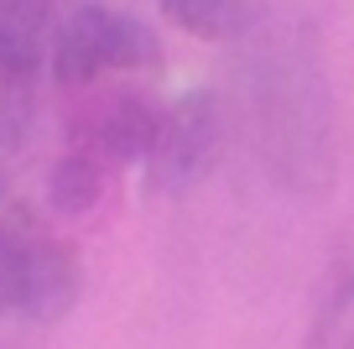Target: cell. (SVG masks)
I'll return each mask as SVG.
<instances>
[{"label": "cell", "instance_id": "obj_8", "mask_svg": "<svg viewBox=\"0 0 354 349\" xmlns=\"http://www.w3.org/2000/svg\"><path fill=\"white\" fill-rule=\"evenodd\" d=\"M32 84L37 73L0 68V152H16L32 131Z\"/></svg>", "mask_w": 354, "mask_h": 349}, {"label": "cell", "instance_id": "obj_10", "mask_svg": "<svg viewBox=\"0 0 354 349\" xmlns=\"http://www.w3.org/2000/svg\"><path fill=\"white\" fill-rule=\"evenodd\" d=\"M344 303H349V307H354V276H349V292H344Z\"/></svg>", "mask_w": 354, "mask_h": 349}, {"label": "cell", "instance_id": "obj_1", "mask_svg": "<svg viewBox=\"0 0 354 349\" xmlns=\"http://www.w3.org/2000/svg\"><path fill=\"white\" fill-rule=\"evenodd\" d=\"M156 63H162V42L151 26H141L125 11H110L100 0L68 11L53 32V78L63 89H84L104 73H131V68Z\"/></svg>", "mask_w": 354, "mask_h": 349}, {"label": "cell", "instance_id": "obj_5", "mask_svg": "<svg viewBox=\"0 0 354 349\" xmlns=\"http://www.w3.org/2000/svg\"><path fill=\"white\" fill-rule=\"evenodd\" d=\"M177 32L198 42H234L266 21V0H156Z\"/></svg>", "mask_w": 354, "mask_h": 349}, {"label": "cell", "instance_id": "obj_2", "mask_svg": "<svg viewBox=\"0 0 354 349\" xmlns=\"http://www.w3.org/2000/svg\"><path fill=\"white\" fill-rule=\"evenodd\" d=\"M219 146H224V115H219V99L193 89L183 94L172 109L162 115V136H156L151 156H146V188L151 193H188L193 183L214 172L219 162Z\"/></svg>", "mask_w": 354, "mask_h": 349}, {"label": "cell", "instance_id": "obj_7", "mask_svg": "<svg viewBox=\"0 0 354 349\" xmlns=\"http://www.w3.org/2000/svg\"><path fill=\"white\" fill-rule=\"evenodd\" d=\"M104 198V162L100 156H88V152H68L53 162V172H47V204L57 208V214L78 219L88 214V208Z\"/></svg>", "mask_w": 354, "mask_h": 349}, {"label": "cell", "instance_id": "obj_9", "mask_svg": "<svg viewBox=\"0 0 354 349\" xmlns=\"http://www.w3.org/2000/svg\"><path fill=\"white\" fill-rule=\"evenodd\" d=\"M0 313H16V235L0 229Z\"/></svg>", "mask_w": 354, "mask_h": 349}, {"label": "cell", "instance_id": "obj_3", "mask_svg": "<svg viewBox=\"0 0 354 349\" xmlns=\"http://www.w3.org/2000/svg\"><path fill=\"white\" fill-rule=\"evenodd\" d=\"M11 235H16V313L32 323H57L78 303V287H84L78 256L57 235L26 224V219H16Z\"/></svg>", "mask_w": 354, "mask_h": 349}, {"label": "cell", "instance_id": "obj_11", "mask_svg": "<svg viewBox=\"0 0 354 349\" xmlns=\"http://www.w3.org/2000/svg\"><path fill=\"white\" fill-rule=\"evenodd\" d=\"M0 198H6V167H0Z\"/></svg>", "mask_w": 354, "mask_h": 349}, {"label": "cell", "instance_id": "obj_6", "mask_svg": "<svg viewBox=\"0 0 354 349\" xmlns=\"http://www.w3.org/2000/svg\"><path fill=\"white\" fill-rule=\"evenodd\" d=\"M53 32V0H0V68L37 73Z\"/></svg>", "mask_w": 354, "mask_h": 349}, {"label": "cell", "instance_id": "obj_4", "mask_svg": "<svg viewBox=\"0 0 354 349\" xmlns=\"http://www.w3.org/2000/svg\"><path fill=\"white\" fill-rule=\"evenodd\" d=\"M162 115L167 109L146 94H104L94 105H84L73 115V146L88 156H100L104 167H136L151 156L156 136H162Z\"/></svg>", "mask_w": 354, "mask_h": 349}]
</instances>
